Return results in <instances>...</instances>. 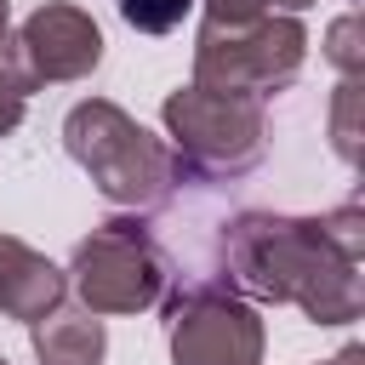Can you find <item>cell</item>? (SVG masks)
Instances as JSON below:
<instances>
[{
  "instance_id": "17",
  "label": "cell",
  "mask_w": 365,
  "mask_h": 365,
  "mask_svg": "<svg viewBox=\"0 0 365 365\" xmlns=\"http://www.w3.org/2000/svg\"><path fill=\"white\" fill-rule=\"evenodd\" d=\"M6 23H11V0H0V40H6Z\"/></svg>"
},
{
  "instance_id": "1",
  "label": "cell",
  "mask_w": 365,
  "mask_h": 365,
  "mask_svg": "<svg viewBox=\"0 0 365 365\" xmlns=\"http://www.w3.org/2000/svg\"><path fill=\"white\" fill-rule=\"evenodd\" d=\"M234 297L291 302L314 325H348L365 314V274L336 251L319 217L285 211H240L222 222V279Z\"/></svg>"
},
{
  "instance_id": "15",
  "label": "cell",
  "mask_w": 365,
  "mask_h": 365,
  "mask_svg": "<svg viewBox=\"0 0 365 365\" xmlns=\"http://www.w3.org/2000/svg\"><path fill=\"white\" fill-rule=\"evenodd\" d=\"M325 365H365V348H359V342H348V348H342V354H331Z\"/></svg>"
},
{
  "instance_id": "18",
  "label": "cell",
  "mask_w": 365,
  "mask_h": 365,
  "mask_svg": "<svg viewBox=\"0 0 365 365\" xmlns=\"http://www.w3.org/2000/svg\"><path fill=\"white\" fill-rule=\"evenodd\" d=\"M6 245H11V234H0V257H6Z\"/></svg>"
},
{
  "instance_id": "12",
  "label": "cell",
  "mask_w": 365,
  "mask_h": 365,
  "mask_svg": "<svg viewBox=\"0 0 365 365\" xmlns=\"http://www.w3.org/2000/svg\"><path fill=\"white\" fill-rule=\"evenodd\" d=\"M120 17L137 29V34H171L182 29V17L194 11V0H114Z\"/></svg>"
},
{
  "instance_id": "11",
  "label": "cell",
  "mask_w": 365,
  "mask_h": 365,
  "mask_svg": "<svg viewBox=\"0 0 365 365\" xmlns=\"http://www.w3.org/2000/svg\"><path fill=\"white\" fill-rule=\"evenodd\" d=\"M359 103H365L359 80H342L336 97H331V143H336V154H342L348 165L359 160Z\"/></svg>"
},
{
  "instance_id": "8",
  "label": "cell",
  "mask_w": 365,
  "mask_h": 365,
  "mask_svg": "<svg viewBox=\"0 0 365 365\" xmlns=\"http://www.w3.org/2000/svg\"><path fill=\"white\" fill-rule=\"evenodd\" d=\"M63 297H68V274H63L57 262H46L40 251H29V245L11 234V245H6V257H0V314L34 325V319L57 314Z\"/></svg>"
},
{
  "instance_id": "6",
  "label": "cell",
  "mask_w": 365,
  "mask_h": 365,
  "mask_svg": "<svg viewBox=\"0 0 365 365\" xmlns=\"http://www.w3.org/2000/svg\"><path fill=\"white\" fill-rule=\"evenodd\" d=\"M171 365H262V314L228 285H188L165 302Z\"/></svg>"
},
{
  "instance_id": "16",
  "label": "cell",
  "mask_w": 365,
  "mask_h": 365,
  "mask_svg": "<svg viewBox=\"0 0 365 365\" xmlns=\"http://www.w3.org/2000/svg\"><path fill=\"white\" fill-rule=\"evenodd\" d=\"M268 6H279V11H285V17H297V11H308V6H314V0H268Z\"/></svg>"
},
{
  "instance_id": "4",
  "label": "cell",
  "mask_w": 365,
  "mask_h": 365,
  "mask_svg": "<svg viewBox=\"0 0 365 365\" xmlns=\"http://www.w3.org/2000/svg\"><path fill=\"white\" fill-rule=\"evenodd\" d=\"M308 57V29L297 17H257V23H200L194 34V86L257 97L268 103L297 80Z\"/></svg>"
},
{
  "instance_id": "3",
  "label": "cell",
  "mask_w": 365,
  "mask_h": 365,
  "mask_svg": "<svg viewBox=\"0 0 365 365\" xmlns=\"http://www.w3.org/2000/svg\"><path fill=\"white\" fill-rule=\"evenodd\" d=\"M165 148L177 160V182H234L268 154V108L257 97H228L205 86H177L160 103Z\"/></svg>"
},
{
  "instance_id": "14",
  "label": "cell",
  "mask_w": 365,
  "mask_h": 365,
  "mask_svg": "<svg viewBox=\"0 0 365 365\" xmlns=\"http://www.w3.org/2000/svg\"><path fill=\"white\" fill-rule=\"evenodd\" d=\"M23 108H29V103H23V97H17V91L0 80V137H11V131L23 125Z\"/></svg>"
},
{
  "instance_id": "10",
  "label": "cell",
  "mask_w": 365,
  "mask_h": 365,
  "mask_svg": "<svg viewBox=\"0 0 365 365\" xmlns=\"http://www.w3.org/2000/svg\"><path fill=\"white\" fill-rule=\"evenodd\" d=\"M325 63H331L342 80H359V74H365V23H359V11H342V17L325 29Z\"/></svg>"
},
{
  "instance_id": "9",
  "label": "cell",
  "mask_w": 365,
  "mask_h": 365,
  "mask_svg": "<svg viewBox=\"0 0 365 365\" xmlns=\"http://www.w3.org/2000/svg\"><path fill=\"white\" fill-rule=\"evenodd\" d=\"M29 342H34V359L40 365H97L108 354V331L97 314H46L29 325Z\"/></svg>"
},
{
  "instance_id": "13",
  "label": "cell",
  "mask_w": 365,
  "mask_h": 365,
  "mask_svg": "<svg viewBox=\"0 0 365 365\" xmlns=\"http://www.w3.org/2000/svg\"><path fill=\"white\" fill-rule=\"evenodd\" d=\"M205 23H257L268 17V0H200Z\"/></svg>"
},
{
  "instance_id": "2",
  "label": "cell",
  "mask_w": 365,
  "mask_h": 365,
  "mask_svg": "<svg viewBox=\"0 0 365 365\" xmlns=\"http://www.w3.org/2000/svg\"><path fill=\"white\" fill-rule=\"evenodd\" d=\"M63 148L108 205L143 211L177 188V160L165 137H154L143 120H131L108 97H86L63 114Z\"/></svg>"
},
{
  "instance_id": "5",
  "label": "cell",
  "mask_w": 365,
  "mask_h": 365,
  "mask_svg": "<svg viewBox=\"0 0 365 365\" xmlns=\"http://www.w3.org/2000/svg\"><path fill=\"white\" fill-rule=\"evenodd\" d=\"M68 279L86 302V314H143L165 297V251L154 245L148 222L108 217L97 222L68 262Z\"/></svg>"
},
{
  "instance_id": "19",
  "label": "cell",
  "mask_w": 365,
  "mask_h": 365,
  "mask_svg": "<svg viewBox=\"0 0 365 365\" xmlns=\"http://www.w3.org/2000/svg\"><path fill=\"white\" fill-rule=\"evenodd\" d=\"M0 365H6V359H0Z\"/></svg>"
},
{
  "instance_id": "7",
  "label": "cell",
  "mask_w": 365,
  "mask_h": 365,
  "mask_svg": "<svg viewBox=\"0 0 365 365\" xmlns=\"http://www.w3.org/2000/svg\"><path fill=\"white\" fill-rule=\"evenodd\" d=\"M17 46L29 57L34 86H63V80H86L103 63V29L91 11L68 6V0H46L23 17Z\"/></svg>"
}]
</instances>
